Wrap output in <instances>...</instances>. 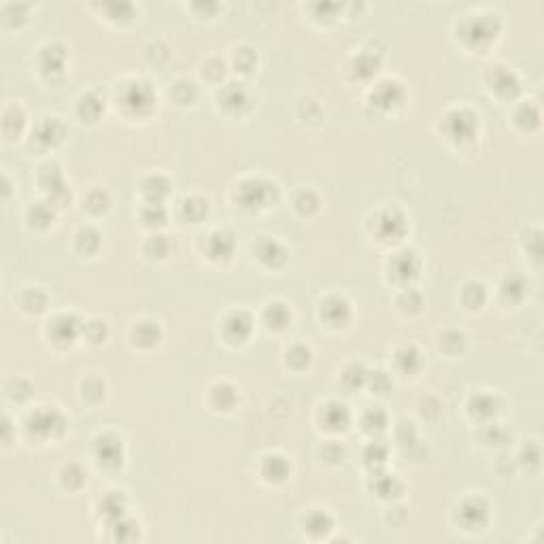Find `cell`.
Here are the masks:
<instances>
[{"label":"cell","instance_id":"obj_4","mask_svg":"<svg viewBox=\"0 0 544 544\" xmlns=\"http://www.w3.org/2000/svg\"><path fill=\"white\" fill-rule=\"evenodd\" d=\"M445 123H447V134L451 139L466 141V139H472V134H474L476 119L468 111H453L445 117Z\"/></svg>","mask_w":544,"mask_h":544},{"label":"cell","instance_id":"obj_24","mask_svg":"<svg viewBox=\"0 0 544 544\" xmlns=\"http://www.w3.org/2000/svg\"><path fill=\"white\" fill-rule=\"evenodd\" d=\"M296 204H298L300 211H309V209H315L319 204V200H317V196L313 191H302L296 198Z\"/></svg>","mask_w":544,"mask_h":544},{"label":"cell","instance_id":"obj_1","mask_svg":"<svg viewBox=\"0 0 544 544\" xmlns=\"http://www.w3.org/2000/svg\"><path fill=\"white\" fill-rule=\"evenodd\" d=\"M28 429L32 434H36L38 438H54L58 434L64 429V421L60 417V412H56L54 408H43V410H36L30 415L28 419Z\"/></svg>","mask_w":544,"mask_h":544},{"label":"cell","instance_id":"obj_16","mask_svg":"<svg viewBox=\"0 0 544 544\" xmlns=\"http://www.w3.org/2000/svg\"><path fill=\"white\" fill-rule=\"evenodd\" d=\"M323 421L330 429H338V427H344L346 421H349V412H346V406L344 404H330L325 406L323 410Z\"/></svg>","mask_w":544,"mask_h":544},{"label":"cell","instance_id":"obj_11","mask_svg":"<svg viewBox=\"0 0 544 544\" xmlns=\"http://www.w3.org/2000/svg\"><path fill=\"white\" fill-rule=\"evenodd\" d=\"M255 253L259 257V262L266 264V266H272V268H276L285 262V251H283L281 245L274 241H262L257 245Z\"/></svg>","mask_w":544,"mask_h":544},{"label":"cell","instance_id":"obj_7","mask_svg":"<svg viewBox=\"0 0 544 544\" xmlns=\"http://www.w3.org/2000/svg\"><path fill=\"white\" fill-rule=\"evenodd\" d=\"M389 270L398 281H410L412 276H417L419 270V259L415 257L412 251H400L396 257L389 262Z\"/></svg>","mask_w":544,"mask_h":544},{"label":"cell","instance_id":"obj_2","mask_svg":"<svg viewBox=\"0 0 544 544\" xmlns=\"http://www.w3.org/2000/svg\"><path fill=\"white\" fill-rule=\"evenodd\" d=\"M272 193H274V185L262 179H249L238 187V198H241L243 206L247 209L266 206Z\"/></svg>","mask_w":544,"mask_h":544},{"label":"cell","instance_id":"obj_21","mask_svg":"<svg viewBox=\"0 0 544 544\" xmlns=\"http://www.w3.org/2000/svg\"><path fill=\"white\" fill-rule=\"evenodd\" d=\"M472 406H478L476 412H478V417H481V419H489V417L495 415V400L489 398V396H478V398H474Z\"/></svg>","mask_w":544,"mask_h":544},{"label":"cell","instance_id":"obj_5","mask_svg":"<svg viewBox=\"0 0 544 544\" xmlns=\"http://www.w3.org/2000/svg\"><path fill=\"white\" fill-rule=\"evenodd\" d=\"M404 217L398 211H383L377 217V234L381 236V241H396L404 234Z\"/></svg>","mask_w":544,"mask_h":544},{"label":"cell","instance_id":"obj_9","mask_svg":"<svg viewBox=\"0 0 544 544\" xmlns=\"http://www.w3.org/2000/svg\"><path fill=\"white\" fill-rule=\"evenodd\" d=\"M321 317H325V321H330L332 325H342L346 319H349V304H346L342 298L325 300V304L321 307Z\"/></svg>","mask_w":544,"mask_h":544},{"label":"cell","instance_id":"obj_19","mask_svg":"<svg viewBox=\"0 0 544 544\" xmlns=\"http://www.w3.org/2000/svg\"><path fill=\"white\" fill-rule=\"evenodd\" d=\"M36 139L40 143H45V145H54L62 139V128L58 121H45V123H40L38 130H36Z\"/></svg>","mask_w":544,"mask_h":544},{"label":"cell","instance_id":"obj_15","mask_svg":"<svg viewBox=\"0 0 544 544\" xmlns=\"http://www.w3.org/2000/svg\"><path fill=\"white\" fill-rule=\"evenodd\" d=\"M51 330H54V338L58 342H71L77 334V321L69 315H62L54 321Z\"/></svg>","mask_w":544,"mask_h":544},{"label":"cell","instance_id":"obj_13","mask_svg":"<svg viewBox=\"0 0 544 544\" xmlns=\"http://www.w3.org/2000/svg\"><path fill=\"white\" fill-rule=\"evenodd\" d=\"M220 100L224 102V106L232 108V111H238V108L249 102V96L241 83H228L224 92L220 94Z\"/></svg>","mask_w":544,"mask_h":544},{"label":"cell","instance_id":"obj_17","mask_svg":"<svg viewBox=\"0 0 544 544\" xmlns=\"http://www.w3.org/2000/svg\"><path fill=\"white\" fill-rule=\"evenodd\" d=\"M491 88L502 94V90L506 92V96H515V92L519 90V85L515 81V75L508 73V71H495V77H493V85Z\"/></svg>","mask_w":544,"mask_h":544},{"label":"cell","instance_id":"obj_20","mask_svg":"<svg viewBox=\"0 0 544 544\" xmlns=\"http://www.w3.org/2000/svg\"><path fill=\"white\" fill-rule=\"evenodd\" d=\"M398 359V366L404 370V372H415V370L421 366V359H419V353L412 349V346H404V349H400L398 351V355H396Z\"/></svg>","mask_w":544,"mask_h":544},{"label":"cell","instance_id":"obj_22","mask_svg":"<svg viewBox=\"0 0 544 544\" xmlns=\"http://www.w3.org/2000/svg\"><path fill=\"white\" fill-rule=\"evenodd\" d=\"M183 213L187 215V220L198 222L200 215L206 213V202L204 200H185L183 202Z\"/></svg>","mask_w":544,"mask_h":544},{"label":"cell","instance_id":"obj_6","mask_svg":"<svg viewBox=\"0 0 544 544\" xmlns=\"http://www.w3.org/2000/svg\"><path fill=\"white\" fill-rule=\"evenodd\" d=\"M460 517H462V523L466 525V530H481V525H485V521H487V504L483 499L472 497L462 504Z\"/></svg>","mask_w":544,"mask_h":544},{"label":"cell","instance_id":"obj_25","mask_svg":"<svg viewBox=\"0 0 544 544\" xmlns=\"http://www.w3.org/2000/svg\"><path fill=\"white\" fill-rule=\"evenodd\" d=\"M307 528H309V530H321V528H323L325 532H328V530H330V519L325 517L323 512H313V515L309 517V521H307Z\"/></svg>","mask_w":544,"mask_h":544},{"label":"cell","instance_id":"obj_12","mask_svg":"<svg viewBox=\"0 0 544 544\" xmlns=\"http://www.w3.org/2000/svg\"><path fill=\"white\" fill-rule=\"evenodd\" d=\"M98 462L102 466H119L121 462V445L115 438H100L98 442Z\"/></svg>","mask_w":544,"mask_h":544},{"label":"cell","instance_id":"obj_23","mask_svg":"<svg viewBox=\"0 0 544 544\" xmlns=\"http://www.w3.org/2000/svg\"><path fill=\"white\" fill-rule=\"evenodd\" d=\"M383 425H385V415H383V412H379V410H368L366 412L364 427L368 431H379V429H383Z\"/></svg>","mask_w":544,"mask_h":544},{"label":"cell","instance_id":"obj_8","mask_svg":"<svg viewBox=\"0 0 544 544\" xmlns=\"http://www.w3.org/2000/svg\"><path fill=\"white\" fill-rule=\"evenodd\" d=\"M224 330H226L228 340H232V342H243L249 336V332H251V319L245 313H234V315H230L226 319Z\"/></svg>","mask_w":544,"mask_h":544},{"label":"cell","instance_id":"obj_14","mask_svg":"<svg viewBox=\"0 0 544 544\" xmlns=\"http://www.w3.org/2000/svg\"><path fill=\"white\" fill-rule=\"evenodd\" d=\"M400 100H402V88H400L398 83H394V81H385V83H381L379 88H377L375 102H377L379 106L389 108V106L400 104Z\"/></svg>","mask_w":544,"mask_h":544},{"label":"cell","instance_id":"obj_3","mask_svg":"<svg viewBox=\"0 0 544 544\" xmlns=\"http://www.w3.org/2000/svg\"><path fill=\"white\" fill-rule=\"evenodd\" d=\"M156 102V96L147 88V83H141V81H134V83H128L123 92H121V104L126 108L134 113H143V111H149L151 104Z\"/></svg>","mask_w":544,"mask_h":544},{"label":"cell","instance_id":"obj_18","mask_svg":"<svg viewBox=\"0 0 544 544\" xmlns=\"http://www.w3.org/2000/svg\"><path fill=\"white\" fill-rule=\"evenodd\" d=\"M292 319L289 311L285 309V304H281V302H274L268 307L266 311V321L270 328H283V325H287V321Z\"/></svg>","mask_w":544,"mask_h":544},{"label":"cell","instance_id":"obj_10","mask_svg":"<svg viewBox=\"0 0 544 544\" xmlns=\"http://www.w3.org/2000/svg\"><path fill=\"white\" fill-rule=\"evenodd\" d=\"M209 255L213 259H228L234 251V241H232V234L228 232H215L211 234L209 238Z\"/></svg>","mask_w":544,"mask_h":544}]
</instances>
